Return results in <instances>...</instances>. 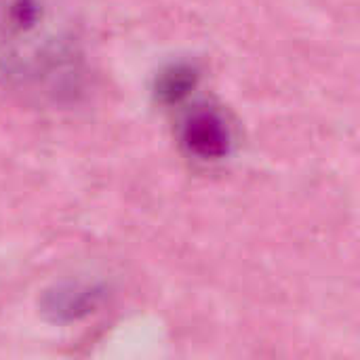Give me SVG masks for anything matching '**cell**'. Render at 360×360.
<instances>
[{"mask_svg": "<svg viewBox=\"0 0 360 360\" xmlns=\"http://www.w3.org/2000/svg\"><path fill=\"white\" fill-rule=\"evenodd\" d=\"M200 70L190 61H179L165 68L154 82V97L162 105L181 103L198 84Z\"/></svg>", "mask_w": 360, "mask_h": 360, "instance_id": "277c9868", "label": "cell"}, {"mask_svg": "<svg viewBox=\"0 0 360 360\" xmlns=\"http://www.w3.org/2000/svg\"><path fill=\"white\" fill-rule=\"evenodd\" d=\"M105 297V289L91 281H68L49 289L42 297V312L55 323H76L93 314Z\"/></svg>", "mask_w": 360, "mask_h": 360, "instance_id": "3957f363", "label": "cell"}, {"mask_svg": "<svg viewBox=\"0 0 360 360\" xmlns=\"http://www.w3.org/2000/svg\"><path fill=\"white\" fill-rule=\"evenodd\" d=\"M179 141L190 156L202 162H217L232 152L234 135L228 118L217 108L198 105L184 118Z\"/></svg>", "mask_w": 360, "mask_h": 360, "instance_id": "7a4b0ae2", "label": "cell"}, {"mask_svg": "<svg viewBox=\"0 0 360 360\" xmlns=\"http://www.w3.org/2000/svg\"><path fill=\"white\" fill-rule=\"evenodd\" d=\"M80 63L70 0H0V82L55 93Z\"/></svg>", "mask_w": 360, "mask_h": 360, "instance_id": "6da1fadb", "label": "cell"}]
</instances>
